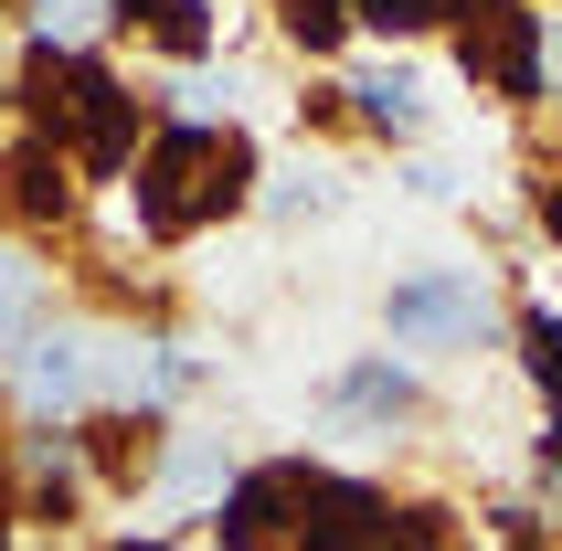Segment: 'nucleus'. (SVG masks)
Instances as JSON below:
<instances>
[{"instance_id":"1","label":"nucleus","mask_w":562,"mask_h":551,"mask_svg":"<svg viewBox=\"0 0 562 551\" xmlns=\"http://www.w3.org/2000/svg\"><path fill=\"white\" fill-rule=\"evenodd\" d=\"M223 551H468L446 498H404L329 457H266L213 509Z\"/></svg>"},{"instance_id":"2","label":"nucleus","mask_w":562,"mask_h":551,"mask_svg":"<svg viewBox=\"0 0 562 551\" xmlns=\"http://www.w3.org/2000/svg\"><path fill=\"white\" fill-rule=\"evenodd\" d=\"M11 106H22L32 138H54L75 159V181H127L138 149H149V95L86 43H43L32 32L22 64H11Z\"/></svg>"},{"instance_id":"3","label":"nucleus","mask_w":562,"mask_h":551,"mask_svg":"<svg viewBox=\"0 0 562 551\" xmlns=\"http://www.w3.org/2000/svg\"><path fill=\"white\" fill-rule=\"evenodd\" d=\"M255 202H266V149L234 117H159L138 170H127V213L149 245H191V234H213Z\"/></svg>"},{"instance_id":"4","label":"nucleus","mask_w":562,"mask_h":551,"mask_svg":"<svg viewBox=\"0 0 562 551\" xmlns=\"http://www.w3.org/2000/svg\"><path fill=\"white\" fill-rule=\"evenodd\" d=\"M499 329V286L488 266H414L382 286V339L404 361H457V350H488Z\"/></svg>"},{"instance_id":"5","label":"nucleus","mask_w":562,"mask_h":551,"mask_svg":"<svg viewBox=\"0 0 562 551\" xmlns=\"http://www.w3.org/2000/svg\"><path fill=\"white\" fill-rule=\"evenodd\" d=\"M457 43V75H468L488 106H541L552 95V11L541 0H468V22L446 32Z\"/></svg>"},{"instance_id":"6","label":"nucleus","mask_w":562,"mask_h":551,"mask_svg":"<svg viewBox=\"0 0 562 551\" xmlns=\"http://www.w3.org/2000/svg\"><path fill=\"white\" fill-rule=\"evenodd\" d=\"M318 403H329L340 425L393 435V425H414V414H425V371H414L404 350H361V361H340L329 382H318Z\"/></svg>"},{"instance_id":"7","label":"nucleus","mask_w":562,"mask_h":551,"mask_svg":"<svg viewBox=\"0 0 562 551\" xmlns=\"http://www.w3.org/2000/svg\"><path fill=\"white\" fill-rule=\"evenodd\" d=\"M11 382H22L32 425H75V403L95 393V329H32L11 350Z\"/></svg>"},{"instance_id":"8","label":"nucleus","mask_w":562,"mask_h":551,"mask_svg":"<svg viewBox=\"0 0 562 551\" xmlns=\"http://www.w3.org/2000/svg\"><path fill=\"white\" fill-rule=\"evenodd\" d=\"M75 446H86V477H95V488H159L170 414H127V403H106V414L75 425Z\"/></svg>"},{"instance_id":"9","label":"nucleus","mask_w":562,"mask_h":551,"mask_svg":"<svg viewBox=\"0 0 562 551\" xmlns=\"http://www.w3.org/2000/svg\"><path fill=\"white\" fill-rule=\"evenodd\" d=\"M340 95H350V117L372 127L382 149H414V138L436 127V106H425V86H414V64H404V54L350 64V75H340Z\"/></svg>"},{"instance_id":"10","label":"nucleus","mask_w":562,"mask_h":551,"mask_svg":"<svg viewBox=\"0 0 562 551\" xmlns=\"http://www.w3.org/2000/svg\"><path fill=\"white\" fill-rule=\"evenodd\" d=\"M0 202H11V223H64L75 213V159L22 127V138L0 149Z\"/></svg>"},{"instance_id":"11","label":"nucleus","mask_w":562,"mask_h":551,"mask_svg":"<svg viewBox=\"0 0 562 551\" xmlns=\"http://www.w3.org/2000/svg\"><path fill=\"white\" fill-rule=\"evenodd\" d=\"M106 22L117 32H138V43H159L170 64H202L213 54V0H106Z\"/></svg>"},{"instance_id":"12","label":"nucleus","mask_w":562,"mask_h":551,"mask_svg":"<svg viewBox=\"0 0 562 551\" xmlns=\"http://www.w3.org/2000/svg\"><path fill=\"white\" fill-rule=\"evenodd\" d=\"M509 350H520V382L541 393V425H562V307L520 297L509 307Z\"/></svg>"},{"instance_id":"13","label":"nucleus","mask_w":562,"mask_h":551,"mask_svg":"<svg viewBox=\"0 0 562 551\" xmlns=\"http://www.w3.org/2000/svg\"><path fill=\"white\" fill-rule=\"evenodd\" d=\"M234 477H245V466H234V446H223V435H170V457H159V488L181 498V509H223V498H234Z\"/></svg>"},{"instance_id":"14","label":"nucleus","mask_w":562,"mask_h":551,"mask_svg":"<svg viewBox=\"0 0 562 551\" xmlns=\"http://www.w3.org/2000/svg\"><path fill=\"white\" fill-rule=\"evenodd\" d=\"M350 22L404 54V43H425V32H457V22H468V0H350Z\"/></svg>"},{"instance_id":"15","label":"nucleus","mask_w":562,"mask_h":551,"mask_svg":"<svg viewBox=\"0 0 562 551\" xmlns=\"http://www.w3.org/2000/svg\"><path fill=\"white\" fill-rule=\"evenodd\" d=\"M43 297H54V286H43V266H32L22 245H0V361L43 329Z\"/></svg>"},{"instance_id":"16","label":"nucleus","mask_w":562,"mask_h":551,"mask_svg":"<svg viewBox=\"0 0 562 551\" xmlns=\"http://www.w3.org/2000/svg\"><path fill=\"white\" fill-rule=\"evenodd\" d=\"M350 191H340V170H297V181H277L266 191V213H286V223H318V213H340Z\"/></svg>"},{"instance_id":"17","label":"nucleus","mask_w":562,"mask_h":551,"mask_svg":"<svg viewBox=\"0 0 562 551\" xmlns=\"http://www.w3.org/2000/svg\"><path fill=\"white\" fill-rule=\"evenodd\" d=\"M22 520H32V498H22V446H0V551L22 541Z\"/></svg>"},{"instance_id":"18","label":"nucleus","mask_w":562,"mask_h":551,"mask_svg":"<svg viewBox=\"0 0 562 551\" xmlns=\"http://www.w3.org/2000/svg\"><path fill=\"white\" fill-rule=\"evenodd\" d=\"M404 191H414V202H468V181H457L446 159H414V170H404Z\"/></svg>"},{"instance_id":"19","label":"nucleus","mask_w":562,"mask_h":551,"mask_svg":"<svg viewBox=\"0 0 562 551\" xmlns=\"http://www.w3.org/2000/svg\"><path fill=\"white\" fill-rule=\"evenodd\" d=\"M531 213H541V234H552V245H562V170H552V181L531 191Z\"/></svg>"},{"instance_id":"20","label":"nucleus","mask_w":562,"mask_h":551,"mask_svg":"<svg viewBox=\"0 0 562 551\" xmlns=\"http://www.w3.org/2000/svg\"><path fill=\"white\" fill-rule=\"evenodd\" d=\"M95 551H181V541H159V530H127V541H95Z\"/></svg>"},{"instance_id":"21","label":"nucleus","mask_w":562,"mask_h":551,"mask_svg":"<svg viewBox=\"0 0 562 551\" xmlns=\"http://www.w3.org/2000/svg\"><path fill=\"white\" fill-rule=\"evenodd\" d=\"M552 95H562V11H552Z\"/></svg>"}]
</instances>
